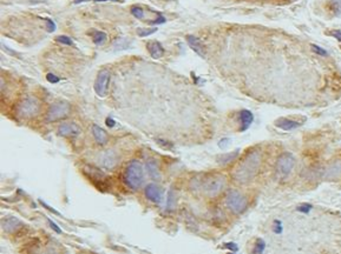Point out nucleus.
<instances>
[{"label":"nucleus","mask_w":341,"mask_h":254,"mask_svg":"<svg viewBox=\"0 0 341 254\" xmlns=\"http://www.w3.org/2000/svg\"><path fill=\"white\" fill-rule=\"evenodd\" d=\"M262 152L259 148H253L243 155L233 169L234 181L240 185H246L258 176L262 165Z\"/></svg>","instance_id":"1"},{"label":"nucleus","mask_w":341,"mask_h":254,"mask_svg":"<svg viewBox=\"0 0 341 254\" xmlns=\"http://www.w3.org/2000/svg\"><path fill=\"white\" fill-rule=\"evenodd\" d=\"M124 183L128 186L130 190L136 191L142 186L144 180V171L143 165L138 160H132L126 165L123 174Z\"/></svg>","instance_id":"2"},{"label":"nucleus","mask_w":341,"mask_h":254,"mask_svg":"<svg viewBox=\"0 0 341 254\" xmlns=\"http://www.w3.org/2000/svg\"><path fill=\"white\" fill-rule=\"evenodd\" d=\"M227 187V178L222 174H211L202 181L201 191L204 197L213 199L223 193Z\"/></svg>","instance_id":"3"},{"label":"nucleus","mask_w":341,"mask_h":254,"mask_svg":"<svg viewBox=\"0 0 341 254\" xmlns=\"http://www.w3.org/2000/svg\"><path fill=\"white\" fill-rule=\"evenodd\" d=\"M40 112V104L36 98L27 97L21 99L15 107V113L20 119H31Z\"/></svg>","instance_id":"4"},{"label":"nucleus","mask_w":341,"mask_h":254,"mask_svg":"<svg viewBox=\"0 0 341 254\" xmlns=\"http://www.w3.org/2000/svg\"><path fill=\"white\" fill-rule=\"evenodd\" d=\"M225 206L232 213L239 216V214H242L247 211L248 199L240 191L230 190L228 191L227 196H225Z\"/></svg>","instance_id":"5"},{"label":"nucleus","mask_w":341,"mask_h":254,"mask_svg":"<svg viewBox=\"0 0 341 254\" xmlns=\"http://www.w3.org/2000/svg\"><path fill=\"white\" fill-rule=\"evenodd\" d=\"M295 165H297V159L289 152H284L280 154L276 159L275 163V171L279 176L288 177L293 171H294Z\"/></svg>","instance_id":"6"},{"label":"nucleus","mask_w":341,"mask_h":254,"mask_svg":"<svg viewBox=\"0 0 341 254\" xmlns=\"http://www.w3.org/2000/svg\"><path fill=\"white\" fill-rule=\"evenodd\" d=\"M70 113V105L66 101H59V103L52 104L50 109H47L45 120L47 123H55V121L61 120L66 118Z\"/></svg>","instance_id":"7"},{"label":"nucleus","mask_w":341,"mask_h":254,"mask_svg":"<svg viewBox=\"0 0 341 254\" xmlns=\"http://www.w3.org/2000/svg\"><path fill=\"white\" fill-rule=\"evenodd\" d=\"M110 81V72L108 70H102L98 73L95 81V91L100 97H105L108 93V86Z\"/></svg>","instance_id":"8"},{"label":"nucleus","mask_w":341,"mask_h":254,"mask_svg":"<svg viewBox=\"0 0 341 254\" xmlns=\"http://www.w3.org/2000/svg\"><path fill=\"white\" fill-rule=\"evenodd\" d=\"M323 178L329 181H337L341 178V160H335L331 163L326 168H323Z\"/></svg>","instance_id":"9"},{"label":"nucleus","mask_w":341,"mask_h":254,"mask_svg":"<svg viewBox=\"0 0 341 254\" xmlns=\"http://www.w3.org/2000/svg\"><path fill=\"white\" fill-rule=\"evenodd\" d=\"M145 198L149 201L159 204L163 199V190L156 183H149L144 190Z\"/></svg>","instance_id":"10"},{"label":"nucleus","mask_w":341,"mask_h":254,"mask_svg":"<svg viewBox=\"0 0 341 254\" xmlns=\"http://www.w3.org/2000/svg\"><path fill=\"white\" fill-rule=\"evenodd\" d=\"M1 227L6 233H16L22 227V222L16 217H7L1 220Z\"/></svg>","instance_id":"11"},{"label":"nucleus","mask_w":341,"mask_h":254,"mask_svg":"<svg viewBox=\"0 0 341 254\" xmlns=\"http://www.w3.org/2000/svg\"><path fill=\"white\" fill-rule=\"evenodd\" d=\"M58 133L60 134L61 137L71 138V137H76V135L80 134V126L76 125V124H73V123H65V124H61V125L59 126Z\"/></svg>","instance_id":"12"},{"label":"nucleus","mask_w":341,"mask_h":254,"mask_svg":"<svg viewBox=\"0 0 341 254\" xmlns=\"http://www.w3.org/2000/svg\"><path fill=\"white\" fill-rule=\"evenodd\" d=\"M146 50H148V52L150 53V55L153 56L154 59H159L164 54V49H163L162 45H160L159 41L153 40L146 42Z\"/></svg>","instance_id":"13"},{"label":"nucleus","mask_w":341,"mask_h":254,"mask_svg":"<svg viewBox=\"0 0 341 254\" xmlns=\"http://www.w3.org/2000/svg\"><path fill=\"white\" fill-rule=\"evenodd\" d=\"M187 41H188L189 46H190L191 50L195 51L197 54L204 56V54H205L204 46L199 38H196V36H188Z\"/></svg>","instance_id":"14"},{"label":"nucleus","mask_w":341,"mask_h":254,"mask_svg":"<svg viewBox=\"0 0 341 254\" xmlns=\"http://www.w3.org/2000/svg\"><path fill=\"white\" fill-rule=\"evenodd\" d=\"M40 251V241L38 239H32L22 246L21 254H38Z\"/></svg>","instance_id":"15"},{"label":"nucleus","mask_w":341,"mask_h":254,"mask_svg":"<svg viewBox=\"0 0 341 254\" xmlns=\"http://www.w3.org/2000/svg\"><path fill=\"white\" fill-rule=\"evenodd\" d=\"M145 168L148 171L149 176L153 178L154 180H159L160 178V166L159 163L155 159H150L145 163Z\"/></svg>","instance_id":"16"},{"label":"nucleus","mask_w":341,"mask_h":254,"mask_svg":"<svg viewBox=\"0 0 341 254\" xmlns=\"http://www.w3.org/2000/svg\"><path fill=\"white\" fill-rule=\"evenodd\" d=\"M92 134H94L96 141H97L100 145H105L109 140V135L102 128V127L94 125L92 126Z\"/></svg>","instance_id":"17"},{"label":"nucleus","mask_w":341,"mask_h":254,"mask_svg":"<svg viewBox=\"0 0 341 254\" xmlns=\"http://www.w3.org/2000/svg\"><path fill=\"white\" fill-rule=\"evenodd\" d=\"M240 120H241V131H246V129L252 125L254 117H253V113L248 109H242L240 112Z\"/></svg>","instance_id":"18"},{"label":"nucleus","mask_w":341,"mask_h":254,"mask_svg":"<svg viewBox=\"0 0 341 254\" xmlns=\"http://www.w3.org/2000/svg\"><path fill=\"white\" fill-rule=\"evenodd\" d=\"M102 163L105 168H108V169L114 168L117 163V158H116V155H115L114 152L112 151L105 152V153H104V155H103V158H102Z\"/></svg>","instance_id":"19"},{"label":"nucleus","mask_w":341,"mask_h":254,"mask_svg":"<svg viewBox=\"0 0 341 254\" xmlns=\"http://www.w3.org/2000/svg\"><path fill=\"white\" fill-rule=\"evenodd\" d=\"M275 125L278 127H280L281 129H283V131H290V129H294L297 128L301 125L300 123H297V121L294 120H290V119H286V118H282V119H279L275 123Z\"/></svg>","instance_id":"20"},{"label":"nucleus","mask_w":341,"mask_h":254,"mask_svg":"<svg viewBox=\"0 0 341 254\" xmlns=\"http://www.w3.org/2000/svg\"><path fill=\"white\" fill-rule=\"evenodd\" d=\"M85 172H86L87 176L91 178L92 180H100H100L105 179V176H104L103 172H100V169H97L95 167H91V166H87V167L85 168Z\"/></svg>","instance_id":"21"},{"label":"nucleus","mask_w":341,"mask_h":254,"mask_svg":"<svg viewBox=\"0 0 341 254\" xmlns=\"http://www.w3.org/2000/svg\"><path fill=\"white\" fill-rule=\"evenodd\" d=\"M328 8L334 16H341V0H329Z\"/></svg>","instance_id":"22"},{"label":"nucleus","mask_w":341,"mask_h":254,"mask_svg":"<svg viewBox=\"0 0 341 254\" xmlns=\"http://www.w3.org/2000/svg\"><path fill=\"white\" fill-rule=\"evenodd\" d=\"M239 153H240V151H234V152H232V153H229V154H223V155H222V157H220L219 163H223V165H227V163H232L234 159H236V158H238Z\"/></svg>","instance_id":"23"},{"label":"nucleus","mask_w":341,"mask_h":254,"mask_svg":"<svg viewBox=\"0 0 341 254\" xmlns=\"http://www.w3.org/2000/svg\"><path fill=\"white\" fill-rule=\"evenodd\" d=\"M92 40H94L96 45L103 44V42L106 40V35L104 32H100V31H97V32L92 36Z\"/></svg>","instance_id":"24"},{"label":"nucleus","mask_w":341,"mask_h":254,"mask_svg":"<svg viewBox=\"0 0 341 254\" xmlns=\"http://www.w3.org/2000/svg\"><path fill=\"white\" fill-rule=\"evenodd\" d=\"M156 31H157L156 27H154V28H138V30H137V36H148L154 35V33L156 32Z\"/></svg>","instance_id":"25"},{"label":"nucleus","mask_w":341,"mask_h":254,"mask_svg":"<svg viewBox=\"0 0 341 254\" xmlns=\"http://www.w3.org/2000/svg\"><path fill=\"white\" fill-rule=\"evenodd\" d=\"M131 13H132V16L136 17L137 19H143V17H144V11H143L142 8L138 7V6L132 7L131 8Z\"/></svg>","instance_id":"26"},{"label":"nucleus","mask_w":341,"mask_h":254,"mask_svg":"<svg viewBox=\"0 0 341 254\" xmlns=\"http://www.w3.org/2000/svg\"><path fill=\"white\" fill-rule=\"evenodd\" d=\"M311 47H312V50L314 51V53L315 54H319V55H327V51L326 50H323L322 47H320V46H318V45H311Z\"/></svg>","instance_id":"27"},{"label":"nucleus","mask_w":341,"mask_h":254,"mask_svg":"<svg viewBox=\"0 0 341 254\" xmlns=\"http://www.w3.org/2000/svg\"><path fill=\"white\" fill-rule=\"evenodd\" d=\"M264 246H266V244H264L263 241H262L261 239H259L258 240V242H256V247H255V251L254 252L256 254H260L263 252V250H264Z\"/></svg>","instance_id":"28"},{"label":"nucleus","mask_w":341,"mask_h":254,"mask_svg":"<svg viewBox=\"0 0 341 254\" xmlns=\"http://www.w3.org/2000/svg\"><path fill=\"white\" fill-rule=\"evenodd\" d=\"M57 41L61 42V44H64V45H73V41L71 40V39L69 38V36H58V38H57Z\"/></svg>","instance_id":"29"},{"label":"nucleus","mask_w":341,"mask_h":254,"mask_svg":"<svg viewBox=\"0 0 341 254\" xmlns=\"http://www.w3.org/2000/svg\"><path fill=\"white\" fill-rule=\"evenodd\" d=\"M46 79L50 81V83H52V84H56V83H58V81H59V78L56 77V75L52 74V73H49V74L46 75Z\"/></svg>","instance_id":"30"},{"label":"nucleus","mask_w":341,"mask_h":254,"mask_svg":"<svg viewBox=\"0 0 341 254\" xmlns=\"http://www.w3.org/2000/svg\"><path fill=\"white\" fill-rule=\"evenodd\" d=\"M46 21H47V24H49V27H47V31H49V32H53V31L56 30V26H55V24H53V21L49 20V19H47Z\"/></svg>","instance_id":"31"},{"label":"nucleus","mask_w":341,"mask_h":254,"mask_svg":"<svg viewBox=\"0 0 341 254\" xmlns=\"http://www.w3.org/2000/svg\"><path fill=\"white\" fill-rule=\"evenodd\" d=\"M332 36H333L334 38H337L339 41H341V31H332Z\"/></svg>","instance_id":"32"},{"label":"nucleus","mask_w":341,"mask_h":254,"mask_svg":"<svg viewBox=\"0 0 341 254\" xmlns=\"http://www.w3.org/2000/svg\"><path fill=\"white\" fill-rule=\"evenodd\" d=\"M43 254H58V253H57V251H56L53 247H49V248H46V250L44 251Z\"/></svg>","instance_id":"33"},{"label":"nucleus","mask_w":341,"mask_h":254,"mask_svg":"<svg viewBox=\"0 0 341 254\" xmlns=\"http://www.w3.org/2000/svg\"><path fill=\"white\" fill-rule=\"evenodd\" d=\"M49 224L52 226V230H55L56 232H57V233H60V232H61V231H60V228H58V226L56 225V224H53V222L51 221V220H49Z\"/></svg>","instance_id":"34"},{"label":"nucleus","mask_w":341,"mask_h":254,"mask_svg":"<svg viewBox=\"0 0 341 254\" xmlns=\"http://www.w3.org/2000/svg\"><path fill=\"white\" fill-rule=\"evenodd\" d=\"M228 144H229V140H228V139H223V140H222V141H221V143H220V144H219V145H220V147L224 148V147H225V146H227V145H228Z\"/></svg>","instance_id":"35"},{"label":"nucleus","mask_w":341,"mask_h":254,"mask_svg":"<svg viewBox=\"0 0 341 254\" xmlns=\"http://www.w3.org/2000/svg\"><path fill=\"white\" fill-rule=\"evenodd\" d=\"M225 246H227L228 248H230V250L234 251V252H236V251H238V246H236L235 244H227Z\"/></svg>","instance_id":"36"},{"label":"nucleus","mask_w":341,"mask_h":254,"mask_svg":"<svg viewBox=\"0 0 341 254\" xmlns=\"http://www.w3.org/2000/svg\"><path fill=\"white\" fill-rule=\"evenodd\" d=\"M105 123H106V124H108V126H110V127H112V126H114V125H115V121H114V120H112V119H111V118H108V119H106V121H105Z\"/></svg>","instance_id":"37"},{"label":"nucleus","mask_w":341,"mask_h":254,"mask_svg":"<svg viewBox=\"0 0 341 254\" xmlns=\"http://www.w3.org/2000/svg\"><path fill=\"white\" fill-rule=\"evenodd\" d=\"M229 254H233V253H229Z\"/></svg>","instance_id":"38"}]
</instances>
